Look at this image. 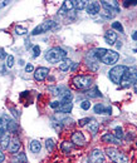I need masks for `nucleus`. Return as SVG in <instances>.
<instances>
[{"label": "nucleus", "instance_id": "obj_1", "mask_svg": "<svg viewBox=\"0 0 137 163\" xmlns=\"http://www.w3.org/2000/svg\"><path fill=\"white\" fill-rule=\"evenodd\" d=\"M65 55H67V51L62 48H52L49 49L47 53H45V60L49 61V63H60L63 59H65Z\"/></svg>", "mask_w": 137, "mask_h": 163}, {"label": "nucleus", "instance_id": "obj_12", "mask_svg": "<svg viewBox=\"0 0 137 163\" xmlns=\"http://www.w3.org/2000/svg\"><path fill=\"white\" fill-rule=\"evenodd\" d=\"M49 92L54 95H63L65 92H68V89L64 85H52L49 87Z\"/></svg>", "mask_w": 137, "mask_h": 163}, {"label": "nucleus", "instance_id": "obj_21", "mask_svg": "<svg viewBox=\"0 0 137 163\" xmlns=\"http://www.w3.org/2000/svg\"><path fill=\"white\" fill-rule=\"evenodd\" d=\"M10 140H11V138H10V135L8 133H5L3 137H0V145H1V148H4V149L9 148Z\"/></svg>", "mask_w": 137, "mask_h": 163}, {"label": "nucleus", "instance_id": "obj_3", "mask_svg": "<svg viewBox=\"0 0 137 163\" xmlns=\"http://www.w3.org/2000/svg\"><path fill=\"white\" fill-rule=\"evenodd\" d=\"M127 70V66L124 65H116L109 70V79L112 80V83L114 84H119L122 80V76L124 74V71Z\"/></svg>", "mask_w": 137, "mask_h": 163}, {"label": "nucleus", "instance_id": "obj_41", "mask_svg": "<svg viewBox=\"0 0 137 163\" xmlns=\"http://www.w3.org/2000/svg\"><path fill=\"white\" fill-rule=\"evenodd\" d=\"M4 159H5V155H4L3 150L0 149V163H1V162H4Z\"/></svg>", "mask_w": 137, "mask_h": 163}, {"label": "nucleus", "instance_id": "obj_2", "mask_svg": "<svg viewBox=\"0 0 137 163\" xmlns=\"http://www.w3.org/2000/svg\"><path fill=\"white\" fill-rule=\"evenodd\" d=\"M136 82H137V69L136 68H127L119 84L122 88H128L131 85H134Z\"/></svg>", "mask_w": 137, "mask_h": 163}, {"label": "nucleus", "instance_id": "obj_28", "mask_svg": "<svg viewBox=\"0 0 137 163\" xmlns=\"http://www.w3.org/2000/svg\"><path fill=\"white\" fill-rule=\"evenodd\" d=\"M114 137L118 138L119 140L123 138V132H122V128H121V127H116V128H114Z\"/></svg>", "mask_w": 137, "mask_h": 163}, {"label": "nucleus", "instance_id": "obj_7", "mask_svg": "<svg viewBox=\"0 0 137 163\" xmlns=\"http://www.w3.org/2000/svg\"><path fill=\"white\" fill-rule=\"evenodd\" d=\"M53 28H55V23H54L53 20L44 21V23H41L40 25H38V26L31 31V34H33V35L43 34V33H45V31H48V30H50V29H53Z\"/></svg>", "mask_w": 137, "mask_h": 163}, {"label": "nucleus", "instance_id": "obj_25", "mask_svg": "<svg viewBox=\"0 0 137 163\" xmlns=\"http://www.w3.org/2000/svg\"><path fill=\"white\" fill-rule=\"evenodd\" d=\"M87 95H88V97H90V98H97V97H102V94H101V92L98 90V88H97V87H94L93 89H89V90L87 92Z\"/></svg>", "mask_w": 137, "mask_h": 163}, {"label": "nucleus", "instance_id": "obj_39", "mask_svg": "<svg viewBox=\"0 0 137 163\" xmlns=\"http://www.w3.org/2000/svg\"><path fill=\"white\" fill-rule=\"evenodd\" d=\"M60 104H62V103H59V102H52V103H50V107L55 109V108H59Z\"/></svg>", "mask_w": 137, "mask_h": 163}, {"label": "nucleus", "instance_id": "obj_14", "mask_svg": "<svg viewBox=\"0 0 137 163\" xmlns=\"http://www.w3.org/2000/svg\"><path fill=\"white\" fill-rule=\"evenodd\" d=\"M101 139H102L103 143H113V144H119V143H121V140H119L118 138H116V137H114L113 134H111V133H104Z\"/></svg>", "mask_w": 137, "mask_h": 163}, {"label": "nucleus", "instance_id": "obj_4", "mask_svg": "<svg viewBox=\"0 0 137 163\" xmlns=\"http://www.w3.org/2000/svg\"><path fill=\"white\" fill-rule=\"evenodd\" d=\"M106 153L109 157V159H112L116 163H128L127 155H124L122 152H119L116 148H106Z\"/></svg>", "mask_w": 137, "mask_h": 163}, {"label": "nucleus", "instance_id": "obj_24", "mask_svg": "<svg viewBox=\"0 0 137 163\" xmlns=\"http://www.w3.org/2000/svg\"><path fill=\"white\" fill-rule=\"evenodd\" d=\"M40 149H41V144H40L39 140H33V142L30 143V150H31L33 153H39Z\"/></svg>", "mask_w": 137, "mask_h": 163}, {"label": "nucleus", "instance_id": "obj_42", "mask_svg": "<svg viewBox=\"0 0 137 163\" xmlns=\"http://www.w3.org/2000/svg\"><path fill=\"white\" fill-rule=\"evenodd\" d=\"M132 39H133V40H137V31H133V34H132Z\"/></svg>", "mask_w": 137, "mask_h": 163}, {"label": "nucleus", "instance_id": "obj_11", "mask_svg": "<svg viewBox=\"0 0 137 163\" xmlns=\"http://www.w3.org/2000/svg\"><path fill=\"white\" fill-rule=\"evenodd\" d=\"M85 10H87V13L89 15H97L99 13V10H101V5H99V3L93 1V3H89L85 6Z\"/></svg>", "mask_w": 137, "mask_h": 163}, {"label": "nucleus", "instance_id": "obj_36", "mask_svg": "<svg viewBox=\"0 0 137 163\" xmlns=\"http://www.w3.org/2000/svg\"><path fill=\"white\" fill-rule=\"evenodd\" d=\"M45 145H47V149H48V150H52V149L54 148V142H53V139H47Z\"/></svg>", "mask_w": 137, "mask_h": 163}, {"label": "nucleus", "instance_id": "obj_40", "mask_svg": "<svg viewBox=\"0 0 137 163\" xmlns=\"http://www.w3.org/2000/svg\"><path fill=\"white\" fill-rule=\"evenodd\" d=\"M4 58H8V55L5 54V51L3 49H0V59H4Z\"/></svg>", "mask_w": 137, "mask_h": 163}, {"label": "nucleus", "instance_id": "obj_8", "mask_svg": "<svg viewBox=\"0 0 137 163\" xmlns=\"http://www.w3.org/2000/svg\"><path fill=\"white\" fill-rule=\"evenodd\" d=\"M104 155L101 149H93L88 157V163H103Z\"/></svg>", "mask_w": 137, "mask_h": 163}, {"label": "nucleus", "instance_id": "obj_19", "mask_svg": "<svg viewBox=\"0 0 137 163\" xmlns=\"http://www.w3.org/2000/svg\"><path fill=\"white\" fill-rule=\"evenodd\" d=\"M87 129H88L92 134H96L97 130H98V123H97V120L89 119V122H88V124H87Z\"/></svg>", "mask_w": 137, "mask_h": 163}, {"label": "nucleus", "instance_id": "obj_38", "mask_svg": "<svg viewBox=\"0 0 137 163\" xmlns=\"http://www.w3.org/2000/svg\"><path fill=\"white\" fill-rule=\"evenodd\" d=\"M33 70H34V68H33L31 64H26V65H25V71H26V73H30V71H33Z\"/></svg>", "mask_w": 137, "mask_h": 163}, {"label": "nucleus", "instance_id": "obj_35", "mask_svg": "<svg viewBox=\"0 0 137 163\" xmlns=\"http://www.w3.org/2000/svg\"><path fill=\"white\" fill-rule=\"evenodd\" d=\"M39 54H40V48H39V45H34V46H33V56L36 58V56H39Z\"/></svg>", "mask_w": 137, "mask_h": 163}, {"label": "nucleus", "instance_id": "obj_5", "mask_svg": "<svg viewBox=\"0 0 137 163\" xmlns=\"http://www.w3.org/2000/svg\"><path fill=\"white\" fill-rule=\"evenodd\" d=\"M73 83L79 89H88L93 83V78L89 75H77L74 76Z\"/></svg>", "mask_w": 137, "mask_h": 163}, {"label": "nucleus", "instance_id": "obj_43", "mask_svg": "<svg viewBox=\"0 0 137 163\" xmlns=\"http://www.w3.org/2000/svg\"><path fill=\"white\" fill-rule=\"evenodd\" d=\"M133 88H134V92H136V93H137V82H136V83H134V85H133Z\"/></svg>", "mask_w": 137, "mask_h": 163}, {"label": "nucleus", "instance_id": "obj_31", "mask_svg": "<svg viewBox=\"0 0 137 163\" xmlns=\"http://www.w3.org/2000/svg\"><path fill=\"white\" fill-rule=\"evenodd\" d=\"M15 33L18 34V35H24L25 33H28V30L25 29V28H23V26H15Z\"/></svg>", "mask_w": 137, "mask_h": 163}, {"label": "nucleus", "instance_id": "obj_13", "mask_svg": "<svg viewBox=\"0 0 137 163\" xmlns=\"http://www.w3.org/2000/svg\"><path fill=\"white\" fill-rule=\"evenodd\" d=\"M104 40H106L107 44L113 45V44L117 41V34H116L113 30H107L106 34H104Z\"/></svg>", "mask_w": 137, "mask_h": 163}, {"label": "nucleus", "instance_id": "obj_32", "mask_svg": "<svg viewBox=\"0 0 137 163\" xmlns=\"http://www.w3.org/2000/svg\"><path fill=\"white\" fill-rule=\"evenodd\" d=\"M13 65H14V56L13 55H8V58H6V66L11 68Z\"/></svg>", "mask_w": 137, "mask_h": 163}, {"label": "nucleus", "instance_id": "obj_30", "mask_svg": "<svg viewBox=\"0 0 137 163\" xmlns=\"http://www.w3.org/2000/svg\"><path fill=\"white\" fill-rule=\"evenodd\" d=\"M112 28L116 29V30H118L119 33H123V26H122V24H121L119 21H114V23H112Z\"/></svg>", "mask_w": 137, "mask_h": 163}, {"label": "nucleus", "instance_id": "obj_34", "mask_svg": "<svg viewBox=\"0 0 137 163\" xmlns=\"http://www.w3.org/2000/svg\"><path fill=\"white\" fill-rule=\"evenodd\" d=\"M8 128H9V132H16V123H14L13 120H9Z\"/></svg>", "mask_w": 137, "mask_h": 163}, {"label": "nucleus", "instance_id": "obj_22", "mask_svg": "<svg viewBox=\"0 0 137 163\" xmlns=\"http://www.w3.org/2000/svg\"><path fill=\"white\" fill-rule=\"evenodd\" d=\"M73 8H74V1H64L63 5H62V8H60V10H59V13L64 14L65 11H69Z\"/></svg>", "mask_w": 137, "mask_h": 163}, {"label": "nucleus", "instance_id": "obj_26", "mask_svg": "<svg viewBox=\"0 0 137 163\" xmlns=\"http://www.w3.org/2000/svg\"><path fill=\"white\" fill-rule=\"evenodd\" d=\"M72 92L70 90H68V92H65L63 95H62V103H69L70 100H72Z\"/></svg>", "mask_w": 137, "mask_h": 163}, {"label": "nucleus", "instance_id": "obj_16", "mask_svg": "<svg viewBox=\"0 0 137 163\" xmlns=\"http://www.w3.org/2000/svg\"><path fill=\"white\" fill-rule=\"evenodd\" d=\"M20 145H21L20 140H19V139L15 137V138H13V139L10 140V144H9V150H10L11 153H16V152L19 150Z\"/></svg>", "mask_w": 137, "mask_h": 163}, {"label": "nucleus", "instance_id": "obj_15", "mask_svg": "<svg viewBox=\"0 0 137 163\" xmlns=\"http://www.w3.org/2000/svg\"><path fill=\"white\" fill-rule=\"evenodd\" d=\"M94 113L97 114H111V107H106L103 104H97L94 105Z\"/></svg>", "mask_w": 137, "mask_h": 163}, {"label": "nucleus", "instance_id": "obj_20", "mask_svg": "<svg viewBox=\"0 0 137 163\" xmlns=\"http://www.w3.org/2000/svg\"><path fill=\"white\" fill-rule=\"evenodd\" d=\"M72 108H73V104L70 102L69 103H62L57 112L58 113H69L72 110Z\"/></svg>", "mask_w": 137, "mask_h": 163}, {"label": "nucleus", "instance_id": "obj_18", "mask_svg": "<svg viewBox=\"0 0 137 163\" xmlns=\"http://www.w3.org/2000/svg\"><path fill=\"white\" fill-rule=\"evenodd\" d=\"M11 162L13 163H26V155L24 153H14Z\"/></svg>", "mask_w": 137, "mask_h": 163}, {"label": "nucleus", "instance_id": "obj_10", "mask_svg": "<svg viewBox=\"0 0 137 163\" xmlns=\"http://www.w3.org/2000/svg\"><path fill=\"white\" fill-rule=\"evenodd\" d=\"M72 143H74L75 145H84L85 144V137L83 135V133L82 132H74L73 134H72Z\"/></svg>", "mask_w": 137, "mask_h": 163}, {"label": "nucleus", "instance_id": "obj_6", "mask_svg": "<svg viewBox=\"0 0 137 163\" xmlns=\"http://www.w3.org/2000/svg\"><path fill=\"white\" fill-rule=\"evenodd\" d=\"M118 59H119V54L118 53H116L113 50H107L106 54L99 60H102V63H104L107 65H113V64H116L118 61Z\"/></svg>", "mask_w": 137, "mask_h": 163}, {"label": "nucleus", "instance_id": "obj_23", "mask_svg": "<svg viewBox=\"0 0 137 163\" xmlns=\"http://www.w3.org/2000/svg\"><path fill=\"white\" fill-rule=\"evenodd\" d=\"M72 60H69V59H63L60 63H59V69L62 70V71H65V70H68L69 68H70V65H72Z\"/></svg>", "mask_w": 137, "mask_h": 163}, {"label": "nucleus", "instance_id": "obj_17", "mask_svg": "<svg viewBox=\"0 0 137 163\" xmlns=\"http://www.w3.org/2000/svg\"><path fill=\"white\" fill-rule=\"evenodd\" d=\"M8 124H9V120L6 119V117H1L0 118V137H3L6 132H8Z\"/></svg>", "mask_w": 137, "mask_h": 163}, {"label": "nucleus", "instance_id": "obj_27", "mask_svg": "<svg viewBox=\"0 0 137 163\" xmlns=\"http://www.w3.org/2000/svg\"><path fill=\"white\" fill-rule=\"evenodd\" d=\"M87 6V1H84V0H80V1H74V8L77 9V10H82L83 8H85Z\"/></svg>", "mask_w": 137, "mask_h": 163}, {"label": "nucleus", "instance_id": "obj_33", "mask_svg": "<svg viewBox=\"0 0 137 163\" xmlns=\"http://www.w3.org/2000/svg\"><path fill=\"white\" fill-rule=\"evenodd\" d=\"M80 108L84 109V110L89 109V108H90V102H89V100H83V102L80 103Z\"/></svg>", "mask_w": 137, "mask_h": 163}, {"label": "nucleus", "instance_id": "obj_37", "mask_svg": "<svg viewBox=\"0 0 137 163\" xmlns=\"http://www.w3.org/2000/svg\"><path fill=\"white\" fill-rule=\"evenodd\" d=\"M89 119H90V118H83V119H79L78 124H79V125H85V124L89 122Z\"/></svg>", "mask_w": 137, "mask_h": 163}, {"label": "nucleus", "instance_id": "obj_9", "mask_svg": "<svg viewBox=\"0 0 137 163\" xmlns=\"http://www.w3.org/2000/svg\"><path fill=\"white\" fill-rule=\"evenodd\" d=\"M48 74H49V69H48V68H44V66H40V68H38V69L35 70L34 78H35L36 82H43V80L48 76Z\"/></svg>", "mask_w": 137, "mask_h": 163}, {"label": "nucleus", "instance_id": "obj_29", "mask_svg": "<svg viewBox=\"0 0 137 163\" xmlns=\"http://www.w3.org/2000/svg\"><path fill=\"white\" fill-rule=\"evenodd\" d=\"M62 150L64 153H69L72 150V147H70V143L69 142H63L62 143Z\"/></svg>", "mask_w": 137, "mask_h": 163}]
</instances>
